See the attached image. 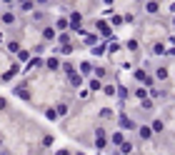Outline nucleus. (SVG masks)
Masks as SVG:
<instances>
[{
  "mask_svg": "<svg viewBox=\"0 0 175 155\" xmlns=\"http://www.w3.org/2000/svg\"><path fill=\"white\" fill-rule=\"evenodd\" d=\"M95 145L100 148V150L108 145V135H105V130H103V128H98V130H95Z\"/></svg>",
  "mask_w": 175,
  "mask_h": 155,
  "instance_id": "obj_1",
  "label": "nucleus"
},
{
  "mask_svg": "<svg viewBox=\"0 0 175 155\" xmlns=\"http://www.w3.org/2000/svg\"><path fill=\"white\" fill-rule=\"evenodd\" d=\"M135 78H138L140 83H145V85H150V83H153V80H150V75H145L143 70H138V73H135Z\"/></svg>",
  "mask_w": 175,
  "mask_h": 155,
  "instance_id": "obj_2",
  "label": "nucleus"
},
{
  "mask_svg": "<svg viewBox=\"0 0 175 155\" xmlns=\"http://www.w3.org/2000/svg\"><path fill=\"white\" fill-rule=\"evenodd\" d=\"M138 133H140V138H143V140H148V138L153 135V128H145V125H143V128H140Z\"/></svg>",
  "mask_w": 175,
  "mask_h": 155,
  "instance_id": "obj_3",
  "label": "nucleus"
},
{
  "mask_svg": "<svg viewBox=\"0 0 175 155\" xmlns=\"http://www.w3.org/2000/svg\"><path fill=\"white\" fill-rule=\"evenodd\" d=\"M120 128H125V130H130V128H133L130 118H125V115H120Z\"/></svg>",
  "mask_w": 175,
  "mask_h": 155,
  "instance_id": "obj_4",
  "label": "nucleus"
},
{
  "mask_svg": "<svg viewBox=\"0 0 175 155\" xmlns=\"http://www.w3.org/2000/svg\"><path fill=\"white\" fill-rule=\"evenodd\" d=\"M113 143H115L118 148H120V145L125 143V138H123V133H115V135H113Z\"/></svg>",
  "mask_w": 175,
  "mask_h": 155,
  "instance_id": "obj_5",
  "label": "nucleus"
},
{
  "mask_svg": "<svg viewBox=\"0 0 175 155\" xmlns=\"http://www.w3.org/2000/svg\"><path fill=\"white\" fill-rule=\"evenodd\" d=\"M3 23H5V25H13V23H15V18H13V13H5V15H3Z\"/></svg>",
  "mask_w": 175,
  "mask_h": 155,
  "instance_id": "obj_6",
  "label": "nucleus"
},
{
  "mask_svg": "<svg viewBox=\"0 0 175 155\" xmlns=\"http://www.w3.org/2000/svg\"><path fill=\"white\" fill-rule=\"evenodd\" d=\"M68 25H70V23H68V20H65V18H60V20H58V23H55V28H58V30H65V28H68Z\"/></svg>",
  "mask_w": 175,
  "mask_h": 155,
  "instance_id": "obj_7",
  "label": "nucleus"
},
{
  "mask_svg": "<svg viewBox=\"0 0 175 155\" xmlns=\"http://www.w3.org/2000/svg\"><path fill=\"white\" fill-rule=\"evenodd\" d=\"M18 60H20V63L30 60V53H28V50H20V53H18Z\"/></svg>",
  "mask_w": 175,
  "mask_h": 155,
  "instance_id": "obj_8",
  "label": "nucleus"
},
{
  "mask_svg": "<svg viewBox=\"0 0 175 155\" xmlns=\"http://www.w3.org/2000/svg\"><path fill=\"white\" fill-rule=\"evenodd\" d=\"M48 68H50V70H58V68H60L58 58H50V60H48Z\"/></svg>",
  "mask_w": 175,
  "mask_h": 155,
  "instance_id": "obj_9",
  "label": "nucleus"
},
{
  "mask_svg": "<svg viewBox=\"0 0 175 155\" xmlns=\"http://www.w3.org/2000/svg\"><path fill=\"white\" fill-rule=\"evenodd\" d=\"M135 95L140 98V100H148V93H145V88H138V90H135Z\"/></svg>",
  "mask_w": 175,
  "mask_h": 155,
  "instance_id": "obj_10",
  "label": "nucleus"
},
{
  "mask_svg": "<svg viewBox=\"0 0 175 155\" xmlns=\"http://www.w3.org/2000/svg\"><path fill=\"white\" fill-rule=\"evenodd\" d=\"M98 30H100V33H105V35H108V33H110V28H108V23H103V20H100V23H98Z\"/></svg>",
  "mask_w": 175,
  "mask_h": 155,
  "instance_id": "obj_11",
  "label": "nucleus"
},
{
  "mask_svg": "<svg viewBox=\"0 0 175 155\" xmlns=\"http://www.w3.org/2000/svg\"><path fill=\"white\" fill-rule=\"evenodd\" d=\"M43 35H45L48 40H53V38H55V30H53V28H45V30H43Z\"/></svg>",
  "mask_w": 175,
  "mask_h": 155,
  "instance_id": "obj_12",
  "label": "nucleus"
},
{
  "mask_svg": "<svg viewBox=\"0 0 175 155\" xmlns=\"http://www.w3.org/2000/svg\"><path fill=\"white\" fill-rule=\"evenodd\" d=\"M70 83H73V85H80V83H83V78L73 73V75H70Z\"/></svg>",
  "mask_w": 175,
  "mask_h": 155,
  "instance_id": "obj_13",
  "label": "nucleus"
},
{
  "mask_svg": "<svg viewBox=\"0 0 175 155\" xmlns=\"http://www.w3.org/2000/svg\"><path fill=\"white\" fill-rule=\"evenodd\" d=\"M90 70H93L90 63H80V73H90Z\"/></svg>",
  "mask_w": 175,
  "mask_h": 155,
  "instance_id": "obj_14",
  "label": "nucleus"
},
{
  "mask_svg": "<svg viewBox=\"0 0 175 155\" xmlns=\"http://www.w3.org/2000/svg\"><path fill=\"white\" fill-rule=\"evenodd\" d=\"M118 95H120V100H125V98H128V90L120 85V88H118Z\"/></svg>",
  "mask_w": 175,
  "mask_h": 155,
  "instance_id": "obj_15",
  "label": "nucleus"
},
{
  "mask_svg": "<svg viewBox=\"0 0 175 155\" xmlns=\"http://www.w3.org/2000/svg\"><path fill=\"white\" fill-rule=\"evenodd\" d=\"M160 130H163V123L155 120V123H153V133H160Z\"/></svg>",
  "mask_w": 175,
  "mask_h": 155,
  "instance_id": "obj_16",
  "label": "nucleus"
},
{
  "mask_svg": "<svg viewBox=\"0 0 175 155\" xmlns=\"http://www.w3.org/2000/svg\"><path fill=\"white\" fill-rule=\"evenodd\" d=\"M153 53H158V55H160V53H165V45H160V43H155V48H153Z\"/></svg>",
  "mask_w": 175,
  "mask_h": 155,
  "instance_id": "obj_17",
  "label": "nucleus"
},
{
  "mask_svg": "<svg viewBox=\"0 0 175 155\" xmlns=\"http://www.w3.org/2000/svg\"><path fill=\"white\" fill-rule=\"evenodd\" d=\"M158 78H160V80H165V78H168V70L160 68V70H158Z\"/></svg>",
  "mask_w": 175,
  "mask_h": 155,
  "instance_id": "obj_18",
  "label": "nucleus"
},
{
  "mask_svg": "<svg viewBox=\"0 0 175 155\" xmlns=\"http://www.w3.org/2000/svg\"><path fill=\"white\" fill-rule=\"evenodd\" d=\"M8 48H10V50H13V53H20V45H18V43H15V40H13V43H10V45H8Z\"/></svg>",
  "mask_w": 175,
  "mask_h": 155,
  "instance_id": "obj_19",
  "label": "nucleus"
},
{
  "mask_svg": "<svg viewBox=\"0 0 175 155\" xmlns=\"http://www.w3.org/2000/svg\"><path fill=\"white\" fill-rule=\"evenodd\" d=\"M148 13H158V3H148Z\"/></svg>",
  "mask_w": 175,
  "mask_h": 155,
  "instance_id": "obj_20",
  "label": "nucleus"
},
{
  "mask_svg": "<svg viewBox=\"0 0 175 155\" xmlns=\"http://www.w3.org/2000/svg\"><path fill=\"white\" fill-rule=\"evenodd\" d=\"M95 40H98L95 35H88V38H85V43H88V45H95Z\"/></svg>",
  "mask_w": 175,
  "mask_h": 155,
  "instance_id": "obj_21",
  "label": "nucleus"
},
{
  "mask_svg": "<svg viewBox=\"0 0 175 155\" xmlns=\"http://www.w3.org/2000/svg\"><path fill=\"white\" fill-rule=\"evenodd\" d=\"M120 153H130V143H123L120 145Z\"/></svg>",
  "mask_w": 175,
  "mask_h": 155,
  "instance_id": "obj_22",
  "label": "nucleus"
},
{
  "mask_svg": "<svg viewBox=\"0 0 175 155\" xmlns=\"http://www.w3.org/2000/svg\"><path fill=\"white\" fill-rule=\"evenodd\" d=\"M58 155H70V153H68V150H60V153H58Z\"/></svg>",
  "mask_w": 175,
  "mask_h": 155,
  "instance_id": "obj_23",
  "label": "nucleus"
},
{
  "mask_svg": "<svg viewBox=\"0 0 175 155\" xmlns=\"http://www.w3.org/2000/svg\"><path fill=\"white\" fill-rule=\"evenodd\" d=\"M0 148H3V140H0Z\"/></svg>",
  "mask_w": 175,
  "mask_h": 155,
  "instance_id": "obj_24",
  "label": "nucleus"
}]
</instances>
